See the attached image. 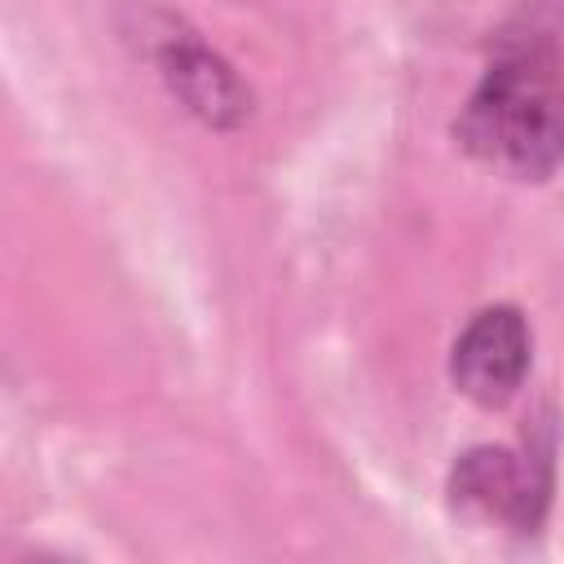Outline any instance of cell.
Returning a JSON list of instances; mask_svg holds the SVG:
<instances>
[{
  "instance_id": "6da1fadb",
  "label": "cell",
  "mask_w": 564,
  "mask_h": 564,
  "mask_svg": "<svg viewBox=\"0 0 564 564\" xmlns=\"http://www.w3.org/2000/svg\"><path fill=\"white\" fill-rule=\"evenodd\" d=\"M458 145L507 181H546L564 163V70L546 48L502 53L454 123Z\"/></svg>"
},
{
  "instance_id": "7a4b0ae2",
  "label": "cell",
  "mask_w": 564,
  "mask_h": 564,
  "mask_svg": "<svg viewBox=\"0 0 564 564\" xmlns=\"http://www.w3.org/2000/svg\"><path fill=\"white\" fill-rule=\"evenodd\" d=\"M529 357H533L529 322L520 317V308L494 304L480 308L454 339L449 379L476 405H507L529 375Z\"/></svg>"
},
{
  "instance_id": "3957f363",
  "label": "cell",
  "mask_w": 564,
  "mask_h": 564,
  "mask_svg": "<svg viewBox=\"0 0 564 564\" xmlns=\"http://www.w3.org/2000/svg\"><path fill=\"white\" fill-rule=\"evenodd\" d=\"M449 502L458 516L480 524L533 529L542 511V480L533 476V463H524L520 454L480 445L458 458L449 476Z\"/></svg>"
},
{
  "instance_id": "277c9868",
  "label": "cell",
  "mask_w": 564,
  "mask_h": 564,
  "mask_svg": "<svg viewBox=\"0 0 564 564\" xmlns=\"http://www.w3.org/2000/svg\"><path fill=\"white\" fill-rule=\"evenodd\" d=\"M163 79L167 88L181 97V106L189 115H198L212 128H238L251 115V93L242 88V79L198 40L176 35L167 40V48L159 53Z\"/></svg>"
}]
</instances>
